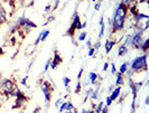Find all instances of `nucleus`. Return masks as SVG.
<instances>
[{
	"mask_svg": "<svg viewBox=\"0 0 149 113\" xmlns=\"http://www.w3.org/2000/svg\"><path fill=\"white\" fill-rule=\"evenodd\" d=\"M147 57L148 54H143L141 56H138L131 60V64H129V71L131 73H141L148 71V64H147Z\"/></svg>",
	"mask_w": 149,
	"mask_h": 113,
	"instance_id": "nucleus-1",
	"label": "nucleus"
},
{
	"mask_svg": "<svg viewBox=\"0 0 149 113\" xmlns=\"http://www.w3.org/2000/svg\"><path fill=\"white\" fill-rule=\"evenodd\" d=\"M16 86V82L11 78H6L0 82V96L8 98V94Z\"/></svg>",
	"mask_w": 149,
	"mask_h": 113,
	"instance_id": "nucleus-2",
	"label": "nucleus"
},
{
	"mask_svg": "<svg viewBox=\"0 0 149 113\" xmlns=\"http://www.w3.org/2000/svg\"><path fill=\"white\" fill-rule=\"evenodd\" d=\"M40 90H42L43 94H44L46 105L48 106L51 100H52V92L54 91V87H53V85L49 83V82H47V81H42V83H40Z\"/></svg>",
	"mask_w": 149,
	"mask_h": 113,
	"instance_id": "nucleus-3",
	"label": "nucleus"
},
{
	"mask_svg": "<svg viewBox=\"0 0 149 113\" xmlns=\"http://www.w3.org/2000/svg\"><path fill=\"white\" fill-rule=\"evenodd\" d=\"M110 25H111V31L112 33H118V31H122L126 25V19L121 18L118 16H113L112 20H110Z\"/></svg>",
	"mask_w": 149,
	"mask_h": 113,
	"instance_id": "nucleus-4",
	"label": "nucleus"
},
{
	"mask_svg": "<svg viewBox=\"0 0 149 113\" xmlns=\"http://www.w3.org/2000/svg\"><path fill=\"white\" fill-rule=\"evenodd\" d=\"M142 42H143V33L142 31H134V35H131L130 39V46L134 49H140Z\"/></svg>",
	"mask_w": 149,
	"mask_h": 113,
	"instance_id": "nucleus-5",
	"label": "nucleus"
},
{
	"mask_svg": "<svg viewBox=\"0 0 149 113\" xmlns=\"http://www.w3.org/2000/svg\"><path fill=\"white\" fill-rule=\"evenodd\" d=\"M28 100L29 98L25 94V93H20L19 95H17L15 98V103H14V105L11 106V109L13 110H15V109H22L24 106L26 105V103L28 102Z\"/></svg>",
	"mask_w": 149,
	"mask_h": 113,
	"instance_id": "nucleus-6",
	"label": "nucleus"
},
{
	"mask_svg": "<svg viewBox=\"0 0 149 113\" xmlns=\"http://www.w3.org/2000/svg\"><path fill=\"white\" fill-rule=\"evenodd\" d=\"M142 82H134V80H130L129 81V86L131 89V93H132V102H136V98H137V94L140 90V87L142 86Z\"/></svg>",
	"mask_w": 149,
	"mask_h": 113,
	"instance_id": "nucleus-7",
	"label": "nucleus"
},
{
	"mask_svg": "<svg viewBox=\"0 0 149 113\" xmlns=\"http://www.w3.org/2000/svg\"><path fill=\"white\" fill-rule=\"evenodd\" d=\"M80 21H81V20H80V16H79V15H76L75 17H73V18H72V24H71L70 28H68V29H67V31H66L67 36H70V37L73 38L75 31H76V26H77V24L80 23Z\"/></svg>",
	"mask_w": 149,
	"mask_h": 113,
	"instance_id": "nucleus-8",
	"label": "nucleus"
},
{
	"mask_svg": "<svg viewBox=\"0 0 149 113\" xmlns=\"http://www.w3.org/2000/svg\"><path fill=\"white\" fill-rule=\"evenodd\" d=\"M128 8L125 6V5H122V3H119L118 5V7L116 8V10H114V15L113 16H118V17H121V18H127L128 17Z\"/></svg>",
	"mask_w": 149,
	"mask_h": 113,
	"instance_id": "nucleus-9",
	"label": "nucleus"
},
{
	"mask_svg": "<svg viewBox=\"0 0 149 113\" xmlns=\"http://www.w3.org/2000/svg\"><path fill=\"white\" fill-rule=\"evenodd\" d=\"M62 62H63V58L61 57V55L58 54V52L55 49L54 51V57H52V62H51V66L49 67L52 68V69H56V67L62 64Z\"/></svg>",
	"mask_w": 149,
	"mask_h": 113,
	"instance_id": "nucleus-10",
	"label": "nucleus"
},
{
	"mask_svg": "<svg viewBox=\"0 0 149 113\" xmlns=\"http://www.w3.org/2000/svg\"><path fill=\"white\" fill-rule=\"evenodd\" d=\"M49 34H51V31H49L48 29L42 30V31H40V34L38 35V37L36 38V40L34 42V44H33V45L37 46L40 42H44V40H46V38L49 36Z\"/></svg>",
	"mask_w": 149,
	"mask_h": 113,
	"instance_id": "nucleus-11",
	"label": "nucleus"
},
{
	"mask_svg": "<svg viewBox=\"0 0 149 113\" xmlns=\"http://www.w3.org/2000/svg\"><path fill=\"white\" fill-rule=\"evenodd\" d=\"M117 44V40H112V39H107L104 43V51L105 54H109L113 49V47Z\"/></svg>",
	"mask_w": 149,
	"mask_h": 113,
	"instance_id": "nucleus-12",
	"label": "nucleus"
},
{
	"mask_svg": "<svg viewBox=\"0 0 149 113\" xmlns=\"http://www.w3.org/2000/svg\"><path fill=\"white\" fill-rule=\"evenodd\" d=\"M6 23H7V12H6L5 8L0 6V26H2Z\"/></svg>",
	"mask_w": 149,
	"mask_h": 113,
	"instance_id": "nucleus-13",
	"label": "nucleus"
},
{
	"mask_svg": "<svg viewBox=\"0 0 149 113\" xmlns=\"http://www.w3.org/2000/svg\"><path fill=\"white\" fill-rule=\"evenodd\" d=\"M120 93H121V86H117L114 90L111 91V94H110L109 96H110L112 101L114 102V101L120 96Z\"/></svg>",
	"mask_w": 149,
	"mask_h": 113,
	"instance_id": "nucleus-14",
	"label": "nucleus"
},
{
	"mask_svg": "<svg viewBox=\"0 0 149 113\" xmlns=\"http://www.w3.org/2000/svg\"><path fill=\"white\" fill-rule=\"evenodd\" d=\"M97 78H99V75L95 72H90L89 73V81L91 82L92 85H99L97 84Z\"/></svg>",
	"mask_w": 149,
	"mask_h": 113,
	"instance_id": "nucleus-15",
	"label": "nucleus"
},
{
	"mask_svg": "<svg viewBox=\"0 0 149 113\" xmlns=\"http://www.w3.org/2000/svg\"><path fill=\"white\" fill-rule=\"evenodd\" d=\"M128 52H129L128 46L122 44V45H120V47L118 48V56H119V57H123L125 55H127Z\"/></svg>",
	"mask_w": 149,
	"mask_h": 113,
	"instance_id": "nucleus-16",
	"label": "nucleus"
},
{
	"mask_svg": "<svg viewBox=\"0 0 149 113\" xmlns=\"http://www.w3.org/2000/svg\"><path fill=\"white\" fill-rule=\"evenodd\" d=\"M114 75H116V85H117V86H121V85H123V83H125L123 75H122L121 73H119V72H117Z\"/></svg>",
	"mask_w": 149,
	"mask_h": 113,
	"instance_id": "nucleus-17",
	"label": "nucleus"
},
{
	"mask_svg": "<svg viewBox=\"0 0 149 113\" xmlns=\"http://www.w3.org/2000/svg\"><path fill=\"white\" fill-rule=\"evenodd\" d=\"M148 48H149V38L143 39L141 46H140V51H142L145 54H148Z\"/></svg>",
	"mask_w": 149,
	"mask_h": 113,
	"instance_id": "nucleus-18",
	"label": "nucleus"
},
{
	"mask_svg": "<svg viewBox=\"0 0 149 113\" xmlns=\"http://www.w3.org/2000/svg\"><path fill=\"white\" fill-rule=\"evenodd\" d=\"M129 64H130L129 62H125V63H122L119 67V73H121L122 75H125V74L127 73V71L129 69Z\"/></svg>",
	"mask_w": 149,
	"mask_h": 113,
	"instance_id": "nucleus-19",
	"label": "nucleus"
},
{
	"mask_svg": "<svg viewBox=\"0 0 149 113\" xmlns=\"http://www.w3.org/2000/svg\"><path fill=\"white\" fill-rule=\"evenodd\" d=\"M97 96H99V85H97V87L95 90H93V92L91 93V95H90V98L91 100H97Z\"/></svg>",
	"mask_w": 149,
	"mask_h": 113,
	"instance_id": "nucleus-20",
	"label": "nucleus"
},
{
	"mask_svg": "<svg viewBox=\"0 0 149 113\" xmlns=\"http://www.w3.org/2000/svg\"><path fill=\"white\" fill-rule=\"evenodd\" d=\"M104 105V103L101 101V102H99L97 105L94 106V113H101V110H102V107Z\"/></svg>",
	"mask_w": 149,
	"mask_h": 113,
	"instance_id": "nucleus-21",
	"label": "nucleus"
},
{
	"mask_svg": "<svg viewBox=\"0 0 149 113\" xmlns=\"http://www.w3.org/2000/svg\"><path fill=\"white\" fill-rule=\"evenodd\" d=\"M70 83H71V78L67 77V76H64V77H63V84H64V86H65V89H66L67 91L70 89Z\"/></svg>",
	"mask_w": 149,
	"mask_h": 113,
	"instance_id": "nucleus-22",
	"label": "nucleus"
},
{
	"mask_svg": "<svg viewBox=\"0 0 149 113\" xmlns=\"http://www.w3.org/2000/svg\"><path fill=\"white\" fill-rule=\"evenodd\" d=\"M86 36H88V33H86V31H81V33H80V35H79V37H77L79 42H83V40H85V39H86Z\"/></svg>",
	"mask_w": 149,
	"mask_h": 113,
	"instance_id": "nucleus-23",
	"label": "nucleus"
},
{
	"mask_svg": "<svg viewBox=\"0 0 149 113\" xmlns=\"http://www.w3.org/2000/svg\"><path fill=\"white\" fill-rule=\"evenodd\" d=\"M104 31H105V25H101L100 26V31H99V39H101V38L104 36Z\"/></svg>",
	"mask_w": 149,
	"mask_h": 113,
	"instance_id": "nucleus-24",
	"label": "nucleus"
},
{
	"mask_svg": "<svg viewBox=\"0 0 149 113\" xmlns=\"http://www.w3.org/2000/svg\"><path fill=\"white\" fill-rule=\"evenodd\" d=\"M134 1H137V0H121V2H120V3L125 5V6L128 8L131 3H132V2H134Z\"/></svg>",
	"mask_w": 149,
	"mask_h": 113,
	"instance_id": "nucleus-25",
	"label": "nucleus"
},
{
	"mask_svg": "<svg viewBox=\"0 0 149 113\" xmlns=\"http://www.w3.org/2000/svg\"><path fill=\"white\" fill-rule=\"evenodd\" d=\"M66 105H67V102H62V104L58 106V112H64L66 110Z\"/></svg>",
	"mask_w": 149,
	"mask_h": 113,
	"instance_id": "nucleus-26",
	"label": "nucleus"
},
{
	"mask_svg": "<svg viewBox=\"0 0 149 113\" xmlns=\"http://www.w3.org/2000/svg\"><path fill=\"white\" fill-rule=\"evenodd\" d=\"M51 62H52V57H49V58L47 60V62H46V64H45V66H44V73H46V72L48 71V68L51 66Z\"/></svg>",
	"mask_w": 149,
	"mask_h": 113,
	"instance_id": "nucleus-27",
	"label": "nucleus"
},
{
	"mask_svg": "<svg viewBox=\"0 0 149 113\" xmlns=\"http://www.w3.org/2000/svg\"><path fill=\"white\" fill-rule=\"evenodd\" d=\"M81 89H82V83H81L80 81H77V84H76V87H75L74 93H76V94H79V93L81 92Z\"/></svg>",
	"mask_w": 149,
	"mask_h": 113,
	"instance_id": "nucleus-28",
	"label": "nucleus"
},
{
	"mask_svg": "<svg viewBox=\"0 0 149 113\" xmlns=\"http://www.w3.org/2000/svg\"><path fill=\"white\" fill-rule=\"evenodd\" d=\"M35 47H36V46H34V45L28 46V48H29V49H27V51H26V55H33L34 51H35Z\"/></svg>",
	"mask_w": 149,
	"mask_h": 113,
	"instance_id": "nucleus-29",
	"label": "nucleus"
},
{
	"mask_svg": "<svg viewBox=\"0 0 149 113\" xmlns=\"http://www.w3.org/2000/svg\"><path fill=\"white\" fill-rule=\"evenodd\" d=\"M74 109H75V106L73 105V103L70 102V101H67V105H66V110H65V111H73Z\"/></svg>",
	"mask_w": 149,
	"mask_h": 113,
	"instance_id": "nucleus-30",
	"label": "nucleus"
},
{
	"mask_svg": "<svg viewBox=\"0 0 149 113\" xmlns=\"http://www.w3.org/2000/svg\"><path fill=\"white\" fill-rule=\"evenodd\" d=\"M92 92H93V89H92V87H89V89L86 90V94H85V98H84V103H85V102H86V100L90 98V95H91V93H92Z\"/></svg>",
	"mask_w": 149,
	"mask_h": 113,
	"instance_id": "nucleus-31",
	"label": "nucleus"
},
{
	"mask_svg": "<svg viewBox=\"0 0 149 113\" xmlns=\"http://www.w3.org/2000/svg\"><path fill=\"white\" fill-rule=\"evenodd\" d=\"M92 47H93V48H94L95 51H97V49H99V48L101 47V40H100V39H97V42H95V43H94V44L92 45Z\"/></svg>",
	"mask_w": 149,
	"mask_h": 113,
	"instance_id": "nucleus-32",
	"label": "nucleus"
},
{
	"mask_svg": "<svg viewBox=\"0 0 149 113\" xmlns=\"http://www.w3.org/2000/svg\"><path fill=\"white\" fill-rule=\"evenodd\" d=\"M94 54H95V49H94L93 47H90L89 52H88V56H89V57H93Z\"/></svg>",
	"mask_w": 149,
	"mask_h": 113,
	"instance_id": "nucleus-33",
	"label": "nucleus"
},
{
	"mask_svg": "<svg viewBox=\"0 0 149 113\" xmlns=\"http://www.w3.org/2000/svg\"><path fill=\"white\" fill-rule=\"evenodd\" d=\"M53 10V6H52V3H48L46 7H45V9H44V11L46 12V14H48V12H51Z\"/></svg>",
	"mask_w": 149,
	"mask_h": 113,
	"instance_id": "nucleus-34",
	"label": "nucleus"
},
{
	"mask_svg": "<svg viewBox=\"0 0 149 113\" xmlns=\"http://www.w3.org/2000/svg\"><path fill=\"white\" fill-rule=\"evenodd\" d=\"M112 103H113V101L111 100V98H110V96H107V98H105V105L110 106Z\"/></svg>",
	"mask_w": 149,
	"mask_h": 113,
	"instance_id": "nucleus-35",
	"label": "nucleus"
},
{
	"mask_svg": "<svg viewBox=\"0 0 149 113\" xmlns=\"http://www.w3.org/2000/svg\"><path fill=\"white\" fill-rule=\"evenodd\" d=\"M27 80H28V75H25V77L22 80V85H24V86H27V87H28V85H27Z\"/></svg>",
	"mask_w": 149,
	"mask_h": 113,
	"instance_id": "nucleus-36",
	"label": "nucleus"
},
{
	"mask_svg": "<svg viewBox=\"0 0 149 113\" xmlns=\"http://www.w3.org/2000/svg\"><path fill=\"white\" fill-rule=\"evenodd\" d=\"M83 72H84V68H80V71H79V74H77V81H80L81 80V77L83 75Z\"/></svg>",
	"mask_w": 149,
	"mask_h": 113,
	"instance_id": "nucleus-37",
	"label": "nucleus"
},
{
	"mask_svg": "<svg viewBox=\"0 0 149 113\" xmlns=\"http://www.w3.org/2000/svg\"><path fill=\"white\" fill-rule=\"evenodd\" d=\"M149 27V19H145V26H143V31H147Z\"/></svg>",
	"mask_w": 149,
	"mask_h": 113,
	"instance_id": "nucleus-38",
	"label": "nucleus"
},
{
	"mask_svg": "<svg viewBox=\"0 0 149 113\" xmlns=\"http://www.w3.org/2000/svg\"><path fill=\"white\" fill-rule=\"evenodd\" d=\"M33 113H44V112H43V109L40 106H37V107H35V110L33 111Z\"/></svg>",
	"mask_w": 149,
	"mask_h": 113,
	"instance_id": "nucleus-39",
	"label": "nucleus"
},
{
	"mask_svg": "<svg viewBox=\"0 0 149 113\" xmlns=\"http://www.w3.org/2000/svg\"><path fill=\"white\" fill-rule=\"evenodd\" d=\"M54 20H55V17H54V16H49V17H48V18H47V21H46V24L53 23V21H54ZM46 24H45V25H46Z\"/></svg>",
	"mask_w": 149,
	"mask_h": 113,
	"instance_id": "nucleus-40",
	"label": "nucleus"
},
{
	"mask_svg": "<svg viewBox=\"0 0 149 113\" xmlns=\"http://www.w3.org/2000/svg\"><path fill=\"white\" fill-rule=\"evenodd\" d=\"M101 113H109V106H107L104 104L103 107H102V110H101Z\"/></svg>",
	"mask_w": 149,
	"mask_h": 113,
	"instance_id": "nucleus-41",
	"label": "nucleus"
},
{
	"mask_svg": "<svg viewBox=\"0 0 149 113\" xmlns=\"http://www.w3.org/2000/svg\"><path fill=\"white\" fill-rule=\"evenodd\" d=\"M111 73H112V74H116V73H117V68H116L114 63H112V64H111Z\"/></svg>",
	"mask_w": 149,
	"mask_h": 113,
	"instance_id": "nucleus-42",
	"label": "nucleus"
},
{
	"mask_svg": "<svg viewBox=\"0 0 149 113\" xmlns=\"http://www.w3.org/2000/svg\"><path fill=\"white\" fill-rule=\"evenodd\" d=\"M62 102H63V100H62V98H57V100H56V102H55V106H56V107H58V106L62 104Z\"/></svg>",
	"mask_w": 149,
	"mask_h": 113,
	"instance_id": "nucleus-43",
	"label": "nucleus"
},
{
	"mask_svg": "<svg viewBox=\"0 0 149 113\" xmlns=\"http://www.w3.org/2000/svg\"><path fill=\"white\" fill-rule=\"evenodd\" d=\"M108 68H109V63H108V62H104V64H103V67H102L103 72H107V71H108Z\"/></svg>",
	"mask_w": 149,
	"mask_h": 113,
	"instance_id": "nucleus-44",
	"label": "nucleus"
},
{
	"mask_svg": "<svg viewBox=\"0 0 149 113\" xmlns=\"http://www.w3.org/2000/svg\"><path fill=\"white\" fill-rule=\"evenodd\" d=\"M86 47H88V48L92 47V39H91V38H89V39L86 40Z\"/></svg>",
	"mask_w": 149,
	"mask_h": 113,
	"instance_id": "nucleus-45",
	"label": "nucleus"
},
{
	"mask_svg": "<svg viewBox=\"0 0 149 113\" xmlns=\"http://www.w3.org/2000/svg\"><path fill=\"white\" fill-rule=\"evenodd\" d=\"M10 39H11V45L14 46L16 44V37H15V36H13V37L10 38Z\"/></svg>",
	"mask_w": 149,
	"mask_h": 113,
	"instance_id": "nucleus-46",
	"label": "nucleus"
},
{
	"mask_svg": "<svg viewBox=\"0 0 149 113\" xmlns=\"http://www.w3.org/2000/svg\"><path fill=\"white\" fill-rule=\"evenodd\" d=\"M2 55H5V51H3V47H0V57Z\"/></svg>",
	"mask_w": 149,
	"mask_h": 113,
	"instance_id": "nucleus-47",
	"label": "nucleus"
},
{
	"mask_svg": "<svg viewBox=\"0 0 149 113\" xmlns=\"http://www.w3.org/2000/svg\"><path fill=\"white\" fill-rule=\"evenodd\" d=\"M145 104H146V105H148V104H149V95H147V96H146V100H145Z\"/></svg>",
	"mask_w": 149,
	"mask_h": 113,
	"instance_id": "nucleus-48",
	"label": "nucleus"
},
{
	"mask_svg": "<svg viewBox=\"0 0 149 113\" xmlns=\"http://www.w3.org/2000/svg\"><path fill=\"white\" fill-rule=\"evenodd\" d=\"M86 26H88V23H86V21H84V23L82 24V29H83V28H85Z\"/></svg>",
	"mask_w": 149,
	"mask_h": 113,
	"instance_id": "nucleus-49",
	"label": "nucleus"
},
{
	"mask_svg": "<svg viewBox=\"0 0 149 113\" xmlns=\"http://www.w3.org/2000/svg\"><path fill=\"white\" fill-rule=\"evenodd\" d=\"M86 113H94V110H93V109H91V110H88V111H86Z\"/></svg>",
	"mask_w": 149,
	"mask_h": 113,
	"instance_id": "nucleus-50",
	"label": "nucleus"
},
{
	"mask_svg": "<svg viewBox=\"0 0 149 113\" xmlns=\"http://www.w3.org/2000/svg\"><path fill=\"white\" fill-rule=\"evenodd\" d=\"M71 113H77V111H76V110L74 109V110H73V112H71Z\"/></svg>",
	"mask_w": 149,
	"mask_h": 113,
	"instance_id": "nucleus-51",
	"label": "nucleus"
},
{
	"mask_svg": "<svg viewBox=\"0 0 149 113\" xmlns=\"http://www.w3.org/2000/svg\"><path fill=\"white\" fill-rule=\"evenodd\" d=\"M1 80H2V74H0V82H1Z\"/></svg>",
	"mask_w": 149,
	"mask_h": 113,
	"instance_id": "nucleus-52",
	"label": "nucleus"
},
{
	"mask_svg": "<svg viewBox=\"0 0 149 113\" xmlns=\"http://www.w3.org/2000/svg\"><path fill=\"white\" fill-rule=\"evenodd\" d=\"M71 112H72V111H66L65 113H71Z\"/></svg>",
	"mask_w": 149,
	"mask_h": 113,
	"instance_id": "nucleus-53",
	"label": "nucleus"
},
{
	"mask_svg": "<svg viewBox=\"0 0 149 113\" xmlns=\"http://www.w3.org/2000/svg\"><path fill=\"white\" fill-rule=\"evenodd\" d=\"M92 1H93V2H97V0H92Z\"/></svg>",
	"mask_w": 149,
	"mask_h": 113,
	"instance_id": "nucleus-54",
	"label": "nucleus"
},
{
	"mask_svg": "<svg viewBox=\"0 0 149 113\" xmlns=\"http://www.w3.org/2000/svg\"><path fill=\"white\" fill-rule=\"evenodd\" d=\"M19 113H24V112H22V111H20V112H19Z\"/></svg>",
	"mask_w": 149,
	"mask_h": 113,
	"instance_id": "nucleus-55",
	"label": "nucleus"
}]
</instances>
